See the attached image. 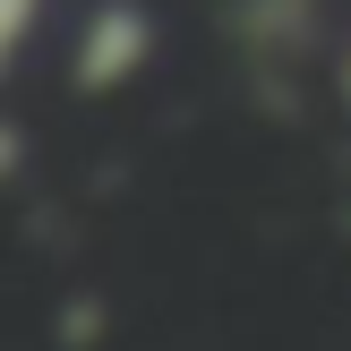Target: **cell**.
I'll return each mask as SVG.
<instances>
[{
    "mask_svg": "<svg viewBox=\"0 0 351 351\" xmlns=\"http://www.w3.org/2000/svg\"><path fill=\"white\" fill-rule=\"evenodd\" d=\"M154 60V9L146 0H95L77 26V43H69V86L77 95H120V86H137Z\"/></svg>",
    "mask_w": 351,
    "mask_h": 351,
    "instance_id": "obj_1",
    "label": "cell"
},
{
    "mask_svg": "<svg viewBox=\"0 0 351 351\" xmlns=\"http://www.w3.org/2000/svg\"><path fill=\"white\" fill-rule=\"evenodd\" d=\"M95 317H103V308H95V300H77V308H60V343H69V351H86V343H95V335H103V326H95Z\"/></svg>",
    "mask_w": 351,
    "mask_h": 351,
    "instance_id": "obj_4",
    "label": "cell"
},
{
    "mask_svg": "<svg viewBox=\"0 0 351 351\" xmlns=\"http://www.w3.org/2000/svg\"><path fill=\"white\" fill-rule=\"evenodd\" d=\"M232 34H240L249 60L300 69V60L326 51V0H240V9H232Z\"/></svg>",
    "mask_w": 351,
    "mask_h": 351,
    "instance_id": "obj_2",
    "label": "cell"
},
{
    "mask_svg": "<svg viewBox=\"0 0 351 351\" xmlns=\"http://www.w3.org/2000/svg\"><path fill=\"white\" fill-rule=\"evenodd\" d=\"M335 95H343V112H351V43L335 51Z\"/></svg>",
    "mask_w": 351,
    "mask_h": 351,
    "instance_id": "obj_5",
    "label": "cell"
},
{
    "mask_svg": "<svg viewBox=\"0 0 351 351\" xmlns=\"http://www.w3.org/2000/svg\"><path fill=\"white\" fill-rule=\"evenodd\" d=\"M34 17H43V0H0V43H9V69H17V51L34 43Z\"/></svg>",
    "mask_w": 351,
    "mask_h": 351,
    "instance_id": "obj_3",
    "label": "cell"
}]
</instances>
